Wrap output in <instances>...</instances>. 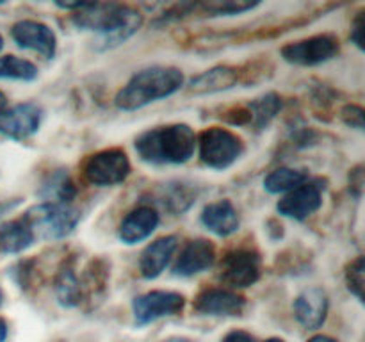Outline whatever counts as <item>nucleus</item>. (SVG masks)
Wrapping results in <instances>:
<instances>
[{
  "label": "nucleus",
  "instance_id": "393cba45",
  "mask_svg": "<svg viewBox=\"0 0 365 342\" xmlns=\"http://www.w3.org/2000/svg\"><path fill=\"white\" fill-rule=\"evenodd\" d=\"M38 77V68L27 59L16 56L0 57V78H13V81H34Z\"/></svg>",
  "mask_w": 365,
  "mask_h": 342
},
{
  "label": "nucleus",
  "instance_id": "412c9836",
  "mask_svg": "<svg viewBox=\"0 0 365 342\" xmlns=\"http://www.w3.org/2000/svg\"><path fill=\"white\" fill-rule=\"evenodd\" d=\"M75 192L77 189H75L73 180L64 170H57L48 175L39 189V196L48 203H64V205H70L71 200L75 198Z\"/></svg>",
  "mask_w": 365,
  "mask_h": 342
},
{
  "label": "nucleus",
  "instance_id": "423d86ee",
  "mask_svg": "<svg viewBox=\"0 0 365 342\" xmlns=\"http://www.w3.org/2000/svg\"><path fill=\"white\" fill-rule=\"evenodd\" d=\"M130 175V160L121 148H107L93 153L84 164V177L89 184L109 187Z\"/></svg>",
  "mask_w": 365,
  "mask_h": 342
},
{
  "label": "nucleus",
  "instance_id": "dca6fc26",
  "mask_svg": "<svg viewBox=\"0 0 365 342\" xmlns=\"http://www.w3.org/2000/svg\"><path fill=\"white\" fill-rule=\"evenodd\" d=\"M159 224V212L150 205H141L130 210L120 223V239L125 244H135L153 234Z\"/></svg>",
  "mask_w": 365,
  "mask_h": 342
},
{
  "label": "nucleus",
  "instance_id": "0eeeda50",
  "mask_svg": "<svg viewBox=\"0 0 365 342\" xmlns=\"http://www.w3.org/2000/svg\"><path fill=\"white\" fill-rule=\"evenodd\" d=\"M220 278L228 287L242 289L257 284L260 278L259 253L248 248L232 249L221 259Z\"/></svg>",
  "mask_w": 365,
  "mask_h": 342
},
{
  "label": "nucleus",
  "instance_id": "2eb2a0df",
  "mask_svg": "<svg viewBox=\"0 0 365 342\" xmlns=\"http://www.w3.org/2000/svg\"><path fill=\"white\" fill-rule=\"evenodd\" d=\"M214 260H216V249H214L212 242L205 241V239H196L184 246L175 262L173 271L175 274H180V276H192V274L209 269Z\"/></svg>",
  "mask_w": 365,
  "mask_h": 342
},
{
  "label": "nucleus",
  "instance_id": "f3484780",
  "mask_svg": "<svg viewBox=\"0 0 365 342\" xmlns=\"http://www.w3.org/2000/svg\"><path fill=\"white\" fill-rule=\"evenodd\" d=\"M177 248L178 239L175 235H166V237L157 239L152 244L146 246L145 252L141 253V259H139L141 276L146 280H153V278L159 276L166 269L168 264L171 262Z\"/></svg>",
  "mask_w": 365,
  "mask_h": 342
},
{
  "label": "nucleus",
  "instance_id": "39448f33",
  "mask_svg": "<svg viewBox=\"0 0 365 342\" xmlns=\"http://www.w3.org/2000/svg\"><path fill=\"white\" fill-rule=\"evenodd\" d=\"M200 159L212 170H227L245 152V145L239 135L221 127L205 128L196 138Z\"/></svg>",
  "mask_w": 365,
  "mask_h": 342
},
{
  "label": "nucleus",
  "instance_id": "c85d7f7f",
  "mask_svg": "<svg viewBox=\"0 0 365 342\" xmlns=\"http://www.w3.org/2000/svg\"><path fill=\"white\" fill-rule=\"evenodd\" d=\"M341 116L344 120L346 125H349L351 128H359L362 130L364 128V109L359 105H346L344 109L341 110Z\"/></svg>",
  "mask_w": 365,
  "mask_h": 342
},
{
  "label": "nucleus",
  "instance_id": "f03ea898",
  "mask_svg": "<svg viewBox=\"0 0 365 342\" xmlns=\"http://www.w3.org/2000/svg\"><path fill=\"white\" fill-rule=\"evenodd\" d=\"M135 150L145 162L184 164L195 155L196 134L185 123L150 128L135 139Z\"/></svg>",
  "mask_w": 365,
  "mask_h": 342
},
{
  "label": "nucleus",
  "instance_id": "4c0bfd02",
  "mask_svg": "<svg viewBox=\"0 0 365 342\" xmlns=\"http://www.w3.org/2000/svg\"><path fill=\"white\" fill-rule=\"evenodd\" d=\"M264 342H284V341H282V338L273 337V338H267V341H264Z\"/></svg>",
  "mask_w": 365,
  "mask_h": 342
},
{
  "label": "nucleus",
  "instance_id": "f257e3e1",
  "mask_svg": "<svg viewBox=\"0 0 365 342\" xmlns=\"http://www.w3.org/2000/svg\"><path fill=\"white\" fill-rule=\"evenodd\" d=\"M73 24L84 31L98 32L107 46L120 45L141 27V14L123 4H81Z\"/></svg>",
  "mask_w": 365,
  "mask_h": 342
},
{
  "label": "nucleus",
  "instance_id": "20e7f679",
  "mask_svg": "<svg viewBox=\"0 0 365 342\" xmlns=\"http://www.w3.org/2000/svg\"><path fill=\"white\" fill-rule=\"evenodd\" d=\"M32 234L38 239H63L77 227L81 214L64 203H39L24 214Z\"/></svg>",
  "mask_w": 365,
  "mask_h": 342
},
{
  "label": "nucleus",
  "instance_id": "7ed1b4c3",
  "mask_svg": "<svg viewBox=\"0 0 365 342\" xmlns=\"http://www.w3.org/2000/svg\"><path fill=\"white\" fill-rule=\"evenodd\" d=\"M184 86V73L173 66H152L138 71L118 91L116 107L121 110H135L160 98L175 95Z\"/></svg>",
  "mask_w": 365,
  "mask_h": 342
},
{
  "label": "nucleus",
  "instance_id": "9d476101",
  "mask_svg": "<svg viewBox=\"0 0 365 342\" xmlns=\"http://www.w3.org/2000/svg\"><path fill=\"white\" fill-rule=\"evenodd\" d=\"M323 205V187L317 182L307 180L296 189L289 191L284 198L278 202L277 209L282 216L292 217V219L303 221Z\"/></svg>",
  "mask_w": 365,
  "mask_h": 342
},
{
  "label": "nucleus",
  "instance_id": "4468645a",
  "mask_svg": "<svg viewBox=\"0 0 365 342\" xmlns=\"http://www.w3.org/2000/svg\"><path fill=\"white\" fill-rule=\"evenodd\" d=\"M328 314V296L321 287H310L303 291L294 301V316L307 330H317L323 326Z\"/></svg>",
  "mask_w": 365,
  "mask_h": 342
},
{
  "label": "nucleus",
  "instance_id": "b1692460",
  "mask_svg": "<svg viewBox=\"0 0 365 342\" xmlns=\"http://www.w3.org/2000/svg\"><path fill=\"white\" fill-rule=\"evenodd\" d=\"M246 109L250 113V123L255 125L257 128H264L282 109V100L274 93H267V95L253 100Z\"/></svg>",
  "mask_w": 365,
  "mask_h": 342
},
{
  "label": "nucleus",
  "instance_id": "ddd939ff",
  "mask_svg": "<svg viewBox=\"0 0 365 342\" xmlns=\"http://www.w3.org/2000/svg\"><path fill=\"white\" fill-rule=\"evenodd\" d=\"M245 298L227 289H205L195 299V310L205 316H239Z\"/></svg>",
  "mask_w": 365,
  "mask_h": 342
},
{
  "label": "nucleus",
  "instance_id": "7c9ffc66",
  "mask_svg": "<svg viewBox=\"0 0 365 342\" xmlns=\"http://www.w3.org/2000/svg\"><path fill=\"white\" fill-rule=\"evenodd\" d=\"M221 342H255V341H253V337L248 333V331L235 330V331H230V333H228Z\"/></svg>",
  "mask_w": 365,
  "mask_h": 342
},
{
  "label": "nucleus",
  "instance_id": "f704fd0d",
  "mask_svg": "<svg viewBox=\"0 0 365 342\" xmlns=\"http://www.w3.org/2000/svg\"><path fill=\"white\" fill-rule=\"evenodd\" d=\"M309 342H337V341L331 337H328V335H316V337L310 338Z\"/></svg>",
  "mask_w": 365,
  "mask_h": 342
},
{
  "label": "nucleus",
  "instance_id": "72a5a7b5",
  "mask_svg": "<svg viewBox=\"0 0 365 342\" xmlns=\"http://www.w3.org/2000/svg\"><path fill=\"white\" fill-rule=\"evenodd\" d=\"M6 338H7V324L6 321L0 317V342H6Z\"/></svg>",
  "mask_w": 365,
  "mask_h": 342
},
{
  "label": "nucleus",
  "instance_id": "e433bc0d",
  "mask_svg": "<svg viewBox=\"0 0 365 342\" xmlns=\"http://www.w3.org/2000/svg\"><path fill=\"white\" fill-rule=\"evenodd\" d=\"M164 342H191V341H187V338H180V337H173V338H168V341Z\"/></svg>",
  "mask_w": 365,
  "mask_h": 342
},
{
  "label": "nucleus",
  "instance_id": "cd10ccee",
  "mask_svg": "<svg viewBox=\"0 0 365 342\" xmlns=\"http://www.w3.org/2000/svg\"><path fill=\"white\" fill-rule=\"evenodd\" d=\"M202 9H205V13L216 14V16H221V14H239L245 13V11L253 9L257 7V4H241V2H210V4H200Z\"/></svg>",
  "mask_w": 365,
  "mask_h": 342
},
{
  "label": "nucleus",
  "instance_id": "ea45409f",
  "mask_svg": "<svg viewBox=\"0 0 365 342\" xmlns=\"http://www.w3.org/2000/svg\"><path fill=\"white\" fill-rule=\"evenodd\" d=\"M0 305H2V292H0Z\"/></svg>",
  "mask_w": 365,
  "mask_h": 342
},
{
  "label": "nucleus",
  "instance_id": "58836bf2",
  "mask_svg": "<svg viewBox=\"0 0 365 342\" xmlns=\"http://www.w3.org/2000/svg\"><path fill=\"white\" fill-rule=\"evenodd\" d=\"M2 46H4V39H2V36H0V50H2Z\"/></svg>",
  "mask_w": 365,
  "mask_h": 342
},
{
  "label": "nucleus",
  "instance_id": "c756f323",
  "mask_svg": "<svg viewBox=\"0 0 365 342\" xmlns=\"http://www.w3.org/2000/svg\"><path fill=\"white\" fill-rule=\"evenodd\" d=\"M364 14L359 13V16L355 18L353 21V28H351V39L359 48H364Z\"/></svg>",
  "mask_w": 365,
  "mask_h": 342
},
{
  "label": "nucleus",
  "instance_id": "9b49d317",
  "mask_svg": "<svg viewBox=\"0 0 365 342\" xmlns=\"http://www.w3.org/2000/svg\"><path fill=\"white\" fill-rule=\"evenodd\" d=\"M41 118V107L36 103H18L0 113V134L11 139H27L38 132Z\"/></svg>",
  "mask_w": 365,
  "mask_h": 342
},
{
  "label": "nucleus",
  "instance_id": "a878e982",
  "mask_svg": "<svg viewBox=\"0 0 365 342\" xmlns=\"http://www.w3.org/2000/svg\"><path fill=\"white\" fill-rule=\"evenodd\" d=\"M159 202L171 212H184L195 202V192L184 184H168Z\"/></svg>",
  "mask_w": 365,
  "mask_h": 342
},
{
  "label": "nucleus",
  "instance_id": "2f4dec72",
  "mask_svg": "<svg viewBox=\"0 0 365 342\" xmlns=\"http://www.w3.org/2000/svg\"><path fill=\"white\" fill-rule=\"evenodd\" d=\"M351 185H353V187H356V196L362 195V185H364V173H362V167H356V170L353 171Z\"/></svg>",
  "mask_w": 365,
  "mask_h": 342
},
{
  "label": "nucleus",
  "instance_id": "6e6552de",
  "mask_svg": "<svg viewBox=\"0 0 365 342\" xmlns=\"http://www.w3.org/2000/svg\"><path fill=\"white\" fill-rule=\"evenodd\" d=\"M339 53V41L334 36L321 34L314 38L292 41L282 48V57L298 66H316L334 59Z\"/></svg>",
  "mask_w": 365,
  "mask_h": 342
},
{
  "label": "nucleus",
  "instance_id": "aec40b11",
  "mask_svg": "<svg viewBox=\"0 0 365 342\" xmlns=\"http://www.w3.org/2000/svg\"><path fill=\"white\" fill-rule=\"evenodd\" d=\"M34 241V234H32L31 227L24 216L7 221L0 227V249L4 253H20L27 249L29 246H32Z\"/></svg>",
  "mask_w": 365,
  "mask_h": 342
},
{
  "label": "nucleus",
  "instance_id": "a211bd4d",
  "mask_svg": "<svg viewBox=\"0 0 365 342\" xmlns=\"http://www.w3.org/2000/svg\"><path fill=\"white\" fill-rule=\"evenodd\" d=\"M202 223L209 228L212 234L220 237H228L239 228V214L230 200H220V202L209 203L202 212Z\"/></svg>",
  "mask_w": 365,
  "mask_h": 342
},
{
  "label": "nucleus",
  "instance_id": "c9c22d12",
  "mask_svg": "<svg viewBox=\"0 0 365 342\" xmlns=\"http://www.w3.org/2000/svg\"><path fill=\"white\" fill-rule=\"evenodd\" d=\"M4 107H6V96H4V93L0 91V113L4 110Z\"/></svg>",
  "mask_w": 365,
  "mask_h": 342
},
{
  "label": "nucleus",
  "instance_id": "f8f14e48",
  "mask_svg": "<svg viewBox=\"0 0 365 342\" xmlns=\"http://www.w3.org/2000/svg\"><path fill=\"white\" fill-rule=\"evenodd\" d=\"M11 36L21 48H29L39 53L45 59H52L56 56L57 38L48 25L34 20H21L13 25Z\"/></svg>",
  "mask_w": 365,
  "mask_h": 342
},
{
  "label": "nucleus",
  "instance_id": "4be33fe9",
  "mask_svg": "<svg viewBox=\"0 0 365 342\" xmlns=\"http://www.w3.org/2000/svg\"><path fill=\"white\" fill-rule=\"evenodd\" d=\"M56 294L61 305L77 306L82 301V287L81 278L75 273L73 264L64 262L59 273L56 276Z\"/></svg>",
  "mask_w": 365,
  "mask_h": 342
},
{
  "label": "nucleus",
  "instance_id": "1a4fd4ad",
  "mask_svg": "<svg viewBox=\"0 0 365 342\" xmlns=\"http://www.w3.org/2000/svg\"><path fill=\"white\" fill-rule=\"evenodd\" d=\"M184 305L185 298L180 292L152 291L138 296L132 301V310H134L135 323L148 324L160 319V317L177 316L184 310Z\"/></svg>",
  "mask_w": 365,
  "mask_h": 342
},
{
  "label": "nucleus",
  "instance_id": "5701e85b",
  "mask_svg": "<svg viewBox=\"0 0 365 342\" xmlns=\"http://www.w3.org/2000/svg\"><path fill=\"white\" fill-rule=\"evenodd\" d=\"M309 180V175L303 170H296V167H278V170L271 171L264 180V187L271 192V195H280V192H289L302 185L303 182Z\"/></svg>",
  "mask_w": 365,
  "mask_h": 342
},
{
  "label": "nucleus",
  "instance_id": "6ab92c4d",
  "mask_svg": "<svg viewBox=\"0 0 365 342\" xmlns=\"http://www.w3.org/2000/svg\"><path fill=\"white\" fill-rule=\"evenodd\" d=\"M239 73L237 70L228 66H217L212 70H207L203 73L196 75L191 82H189V91L198 93V95H205V93H217L230 89L237 84Z\"/></svg>",
  "mask_w": 365,
  "mask_h": 342
},
{
  "label": "nucleus",
  "instance_id": "bb28decb",
  "mask_svg": "<svg viewBox=\"0 0 365 342\" xmlns=\"http://www.w3.org/2000/svg\"><path fill=\"white\" fill-rule=\"evenodd\" d=\"M346 284L348 289L359 299L364 298V256H356L346 271Z\"/></svg>",
  "mask_w": 365,
  "mask_h": 342
},
{
  "label": "nucleus",
  "instance_id": "473e14b6",
  "mask_svg": "<svg viewBox=\"0 0 365 342\" xmlns=\"http://www.w3.org/2000/svg\"><path fill=\"white\" fill-rule=\"evenodd\" d=\"M18 200H14V202H4V203H0V217L2 216H6L7 212H11V210L14 209V207L18 205Z\"/></svg>",
  "mask_w": 365,
  "mask_h": 342
}]
</instances>
